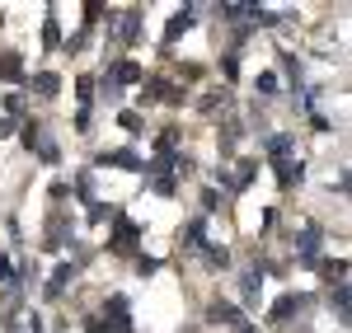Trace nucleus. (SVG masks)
<instances>
[{
  "label": "nucleus",
  "mask_w": 352,
  "mask_h": 333,
  "mask_svg": "<svg viewBox=\"0 0 352 333\" xmlns=\"http://www.w3.org/2000/svg\"><path fill=\"white\" fill-rule=\"evenodd\" d=\"M320 240H324V230L315 221L300 230V240H296V263L300 268H320Z\"/></svg>",
  "instance_id": "nucleus-1"
},
{
  "label": "nucleus",
  "mask_w": 352,
  "mask_h": 333,
  "mask_svg": "<svg viewBox=\"0 0 352 333\" xmlns=\"http://www.w3.org/2000/svg\"><path fill=\"white\" fill-rule=\"evenodd\" d=\"M136 240H141V225H136V221H118V230H113V240H109V249H113V253H127V249H136Z\"/></svg>",
  "instance_id": "nucleus-2"
},
{
  "label": "nucleus",
  "mask_w": 352,
  "mask_h": 333,
  "mask_svg": "<svg viewBox=\"0 0 352 333\" xmlns=\"http://www.w3.org/2000/svg\"><path fill=\"white\" fill-rule=\"evenodd\" d=\"M109 324L113 333H132V314H127V296H109ZM104 324V329H109Z\"/></svg>",
  "instance_id": "nucleus-3"
},
{
  "label": "nucleus",
  "mask_w": 352,
  "mask_h": 333,
  "mask_svg": "<svg viewBox=\"0 0 352 333\" xmlns=\"http://www.w3.org/2000/svg\"><path fill=\"white\" fill-rule=\"evenodd\" d=\"M272 169H277L282 188H296L300 179H305V169H300V160H296V155H287V160H272Z\"/></svg>",
  "instance_id": "nucleus-4"
},
{
  "label": "nucleus",
  "mask_w": 352,
  "mask_h": 333,
  "mask_svg": "<svg viewBox=\"0 0 352 333\" xmlns=\"http://www.w3.org/2000/svg\"><path fill=\"white\" fill-rule=\"evenodd\" d=\"M221 19H230V24H258L263 10L258 5H221Z\"/></svg>",
  "instance_id": "nucleus-5"
},
{
  "label": "nucleus",
  "mask_w": 352,
  "mask_h": 333,
  "mask_svg": "<svg viewBox=\"0 0 352 333\" xmlns=\"http://www.w3.org/2000/svg\"><path fill=\"white\" fill-rule=\"evenodd\" d=\"M192 19H197V10H179V14H174V19H169V28H164V38H169V43H174V38H184V33H188L192 28Z\"/></svg>",
  "instance_id": "nucleus-6"
},
{
  "label": "nucleus",
  "mask_w": 352,
  "mask_h": 333,
  "mask_svg": "<svg viewBox=\"0 0 352 333\" xmlns=\"http://www.w3.org/2000/svg\"><path fill=\"white\" fill-rule=\"evenodd\" d=\"M300 306H305V301H300V296H282V301H277V306H272V324H287V319H292V314H300Z\"/></svg>",
  "instance_id": "nucleus-7"
},
{
  "label": "nucleus",
  "mask_w": 352,
  "mask_h": 333,
  "mask_svg": "<svg viewBox=\"0 0 352 333\" xmlns=\"http://www.w3.org/2000/svg\"><path fill=\"white\" fill-rule=\"evenodd\" d=\"M348 296H352V291H348V282H338V286H333V296H329V306H333V314H338V324H348Z\"/></svg>",
  "instance_id": "nucleus-8"
},
{
  "label": "nucleus",
  "mask_w": 352,
  "mask_h": 333,
  "mask_svg": "<svg viewBox=\"0 0 352 333\" xmlns=\"http://www.w3.org/2000/svg\"><path fill=\"white\" fill-rule=\"evenodd\" d=\"M118 38H122V43H136V38H141V10H127V14H122V33H118Z\"/></svg>",
  "instance_id": "nucleus-9"
},
{
  "label": "nucleus",
  "mask_w": 352,
  "mask_h": 333,
  "mask_svg": "<svg viewBox=\"0 0 352 333\" xmlns=\"http://www.w3.org/2000/svg\"><path fill=\"white\" fill-rule=\"evenodd\" d=\"M43 47L52 52V47H61V33H56V5H47V24H43Z\"/></svg>",
  "instance_id": "nucleus-10"
},
{
  "label": "nucleus",
  "mask_w": 352,
  "mask_h": 333,
  "mask_svg": "<svg viewBox=\"0 0 352 333\" xmlns=\"http://www.w3.org/2000/svg\"><path fill=\"white\" fill-rule=\"evenodd\" d=\"M240 301L249 310L258 306V273H244V282H240Z\"/></svg>",
  "instance_id": "nucleus-11"
},
{
  "label": "nucleus",
  "mask_w": 352,
  "mask_h": 333,
  "mask_svg": "<svg viewBox=\"0 0 352 333\" xmlns=\"http://www.w3.org/2000/svg\"><path fill=\"white\" fill-rule=\"evenodd\" d=\"M113 80L118 84H136L141 80V66H136V61H118V66H113Z\"/></svg>",
  "instance_id": "nucleus-12"
},
{
  "label": "nucleus",
  "mask_w": 352,
  "mask_h": 333,
  "mask_svg": "<svg viewBox=\"0 0 352 333\" xmlns=\"http://www.w3.org/2000/svg\"><path fill=\"white\" fill-rule=\"evenodd\" d=\"M184 240H188L192 249L207 253V249H212V244H207V221H188V235H184Z\"/></svg>",
  "instance_id": "nucleus-13"
},
{
  "label": "nucleus",
  "mask_w": 352,
  "mask_h": 333,
  "mask_svg": "<svg viewBox=\"0 0 352 333\" xmlns=\"http://www.w3.org/2000/svg\"><path fill=\"white\" fill-rule=\"evenodd\" d=\"M66 286H71V263H61V268H56V273H52V282H47V296H52V301H56V296H61Z\"/></svg>",
  "instance_id": "nucleus-14"
},
{
  "label": "nucleus",
  "mask_w": 352,
  "mask_h": 333,
  "mask_svg": "<svg viewBox=\"0 0 352 333\" xmlns=\"http://www.w3.org/2000/svg\"><path fill=\"white\" fill-rule=\"evenodd\" d=\"M19 76H24L19 56H14V52H5V56H0V80H19Z\"/></svg>",
  "instance_id": "nucleus-15"
},
{
  "label": "nucleus",
  "mask_w": 352,
  "mask_h": 333,
  "mask_svg": "<svg viewBox=\"0 0 352 333\" xmlns=\"http://www.w3.org/2000/svg\"><path fill=\"white\" fill-rule=\"evenodd\" d=\"M202 113H212V117H226V113H230V94H207V99H202Z\"/></svg>",
  "instance_id": "nucleus-16"
},
{
  "label": "nucleus",
  "mask_w": 352,
  "mask_h": 333,
  "mask_svg": "<svg viewBox=\"0 0 352 333\" xmlns=\"http://www.w3.org/2000/svg\"><path fill=\"white\" fill-rule=\"evenodd\" d=\"M33 89H38V94H43V99H52L56 89H61V80H56L52 71H43V76H38V80H33Z\"/></svg>",
  "instance_id": "nucleus-17"
},
{
  "label": "nucleus",
  "mask_w": 352,
  "mask_h": 333,
  "mask_svg": "<svg viewBox=\"0 0 352 333\" xmlns=\"http://www.w3.org/2000/svg\"><path fill=\"white\" fill-rule=\"evenodd\" d=\"M212 319H217V324H240V310L226 306V301H217V306H212Z\"/></svg>",
  "instance_id": "nucleus-18"
},
{
  "label": "nucleus",
  "mask_w": 352,
  "mask_h": 333,
  "mask_svg": "<svg viewBox=\"0 0 352 333\" xmlns=\"http://www.w3.org/2000/svg\"><path fill=\"white\" fill-rule=\"evenodd\" d=\"M254 174H258V165H254V160H244V165H240V174H235V183H230V188H235V193H240V188H249V183H254Z\"/></svg>",
  "instance_id": "nucleus-19"
},
{
  "label": "nucleus",
  "mask_w": 352,
  "mask_h": 333,
  "mask_svg": "<svg viewBox=\"0 0 352 333\" xmlns=\"http://www.w3.org/2000/svg\"><path fill=\"white\" fill-rule=\"evenodd\" d=\"M104 165H122V169H146L132 150H118V155H104Z\"/></svg>",
  "instance_id": "nucleus-20"
},
{
  "label": "nucleus",
  "mask_w": 352,
  "mask_h": 333,
  "mask_svg": "<svg viewBox=\"0 0 352 333\" xmlns=\"http://www.w3.org/2000/svg\"><path fill=\"white\" fill-rule=\"evenodd\" d=\"M76 197H80V202H94V179H89V174L76 179Z\"/></svg>",
  "instance_id": "nucleus-21"
},
{
  "label": "nucleus",
  "mask_w": 352,
  "mask_h": 333,
  "mask_svg": "<svg viewBox=\"0 0 352 333\" xmlns=\"http://www.w3.org/2000/svg\"><path fill=\"white\" fill-rule=\"evenodd\" d=\"M155 268H160V263H155V258H151V253H141V258H136V273H141V277H151V273H155Z\"/></svg>",
  "instance_id": "nucleus-22"
},
{
  "label": "nucleus",
  "mask_w": 352,
  "mask_h": 333,
  "mask_svg": "<svg viewBox=\"0 0 352 333\" xmlns=\"http://www.w3.org/2000/svg\"><path fill=\"white\" fill-rule=\"evenodd\" d=\"M89 216H94V221H104V225H109L113 207H104V202H89Z\"/></svg>",
  "instance_id": "nucleus-23"
},
{
  "label": "nucleus",
  "mask_w": 352,
  "mask_h": 333,
  "mask_svg": "<svg viewBox=\"0 0 352 333\" xmlns=\"http://www.w3.org/2000/svg\"><path fill=\"white\" fill-rule=\"evenodd\" d=\"M0 282H14V268H10V258L0 253Z\"/></svg>",
  "instance_id": "nucleus-24"
},
{
  "label": "nucleus",
  "mask_w": 352,
  "mask_h": 333,
  "mask_svg": "<svg viewBox=\"0 0 352 333\" xmlns=\"http://www.w3.org/2000/svg\"><path fill=\"white\" fill-rule=\"evenodd\" d=\"M235 333H254V324H240V329H235Z\"/></svg>",
  "instance_id": "nucleus-25"
}]
</instances>
